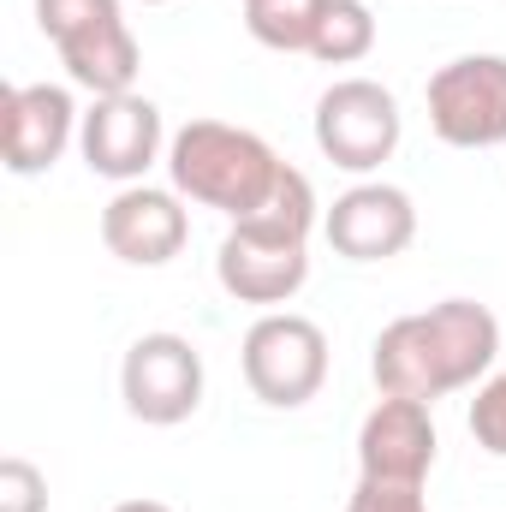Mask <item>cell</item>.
<instances>
[{
    "mask_svg": "<svg viewBox=\"0 0 506 512\" xmlns=\"http://www.w3.org/2000/svg\"><path fill=\"white\" fill-rule=\"evenodd\" d=\"M501 358V322L477 298H441L417 316L387 322L370 346V376L393 399H447L477 387Z\"/></svg>",
    "mask_w": 506,
    "mask_h": 512,
    "instance_id": "cell-1",
    "label": "cell"
},
{
    "mask_svg": "<svg viewBox=\"0 0 506 512\" xmlns=\"http://www.w3.org/2000/svg\"><path fill=\"white\" fill-rule=\"evenodd\" d=\"M280 155L245 126H227V120H191V126L173 131L167 143V179L185 203L197 209H215L227 221H245L256 203L274 191L280 179Z\"/></svg>",
    "mask_w": 506,
    "mask_h": 512,
    "instance_id": "cell-2",
    "label": "cell"
},
{
    "mask_svg": "<svg viewBox=\"0 0 506 512\" xmlns=\"http://www.w3.org/2000/svg\"><path fill=\"white\" fill-rule=\"evenodd\" d=\"M239 364H245V387H251L262 405L298 411V405H310L322 393V382H328V334L310 316L268 310V316L251 322V334L239 346Z\"/></svg>",
    "mask_w": 506,
    "mask_h": 512,
    "instance_id": "cell-3",
    "label": "cell"
},
{
    "mask_svg": "<svg viewBox=\"0 0 506 512\" xmlns=\"http://www.w3.org/2000/svg\"><path fill=\"white\" fill-rule=\"evenodd\" d=\"M405 137V114L376 78H340L316 102V149L346 173H376Z\"/></svg>",
    "mask_w": 506,
    "mask_h": 512,
    "instance_id": "cell-4",
    "label": "cell"
},
{
    "mask_svg": "<svg viewBox=\"0 0 506 512\" xmlns=\"http://www.w3.org/2000/svg\"><path fill=\"white\" fill-rule=\"evenodd\" d=\"M429 131L447 149L506 143V54H459L429 78Z\"/></svg>",
    "mask_w": 506,
    "mask_h": 512,
    "instance_id": "cell-5",
    "label": "cell"
},
{
    "mask_svg": "<svg viewBox=\"0 0 506 512\" xmlns=\"http://www.w3.org/2000/svg\"><path fill=\"white\" fill-rule=\"evenodd\" d=\"M120 399L137 423L173 429L203 405V352L185 334H137L120 364Z\"/></svg>",
    "mask_w": 506,
    "mask_h": 512,
    "instance_id": "cell-6",
    "label": "cell"
},
{
    "mask_svg": "<svg viewBox=\"0 0 506 512\" xmlns=\"http://www.w3.org/2000/svg\"><path fill=\"white\" fill-rule=\"evenodd\" d=\"M78 126H84V114H78L72 90H60V84H6L0 90V161H6V173H18V179L48 173L72 149Z\"/></svg>",
    "mask_w": 506,
    "mask_h": 512,
    "instance_id": "cell-7",
    "label": "cell"
},
{
    "mask_svg": "<svg viewBox=\"0 0 506 512\" xmlns=\"http://www.w3.org/2000/svg\"><path fill=\"white\" fill-rule=\"evenodd\" d=\"M161 108L149 96H96V108L84 114L78 126V149H84V167L102 173V179H120V185H143V173L161 161Z\"/></svg>",
    "mask_w": 506,
    "mask_h": 512,
    "instance_id": "cell-8",
    "label": "cell"
},
{
    "mask_svg": "<svg viewBox=\"0 0 506 512\" xmlns=\"http://www.w3.org/2000/svg\"><path fill=\"white\" fill-rule=\"evenodd\" d=\"M322 233H328L334 256H346V262H393L417 239V209L399 185L364 179L334 197V209L322 215Z\"/></svg>",
    "mask_w": 506,
    "mask_h": 512,
    "instance_id": "cell-9",
    "label": "cell"
},
{
    "mask_svg": "<svg viewBox=\"0 0 506 512\" xmlns=\"http://www.w3.org/2000/svg\"><path fill=\"white\" fill-rule=\"evenodd\" d=\"M215 280L239 298V304H286L304 292L310 280V245L304 239H274L256 227H227L221 256H215Z\"/></svg>",
    "mask_w": 506,
    "mask_h": 512,
    "instance_id": "cell-10",
    "label": "cell"
},
{
    "mask_svg": "<svg viewBox=\"0 0 506 512\" xmlns=\"http://www.w3.org/2000/svg\"><path fill=\"white\" fill-rule=\"evenodd\" d=\"M191 239V215L179 191L161 185H126L108 209H102V245L131 262V268H161L185 251Z\"/></svg>",
    "mask_w": 506,
    "mask_h": 512,
    "instance_id": "cell-11",
    "label": "cell"
},
{
    "mask_svg": "<svg viewBox=\"0 0 506 512\" xmlns=\"http://www.w3.org/2000/svg\"><path fill=\"white\" fill-rule=\"evenodd\" d=\"M435 405L423 399H393L381 393V405L358 429V477H399V483H423L435 471Z\"/></svg>",
    "mask_w": 506,
    "mask_h": 512,
    "instance_id": "cell-12",
    "label": "cell"
},
{
    "mask_svg": "<svg viewBox=\"0 0 506 512\" xmlns=\"http://www.w3.org/2000/svg\"><path fill=\"white\" fill-rule=\"evenodd\" d=\"M60 66L90 96H126L131 84H137V72H143V48H137L126 18H114V24L78 36L72 48H60Z\"/></svg>",
    "mask_w": 506,
    "mask_h": 512,
    "instance_id": "cell-13",
    "label": "cell"
},
{
    "mask_svg": "<svg viewBox=\"0 0 506 512\" xmlns=\"http://www.w3.org/2000/svg\"><path fill=\"white\" fill-rule=\"evenodd\" d=\"M328 0H245V30L274 54H310Z\"/></svg>",
    "mask_w": 506,
    "mask_h": 512,
    "instance_id": "cell-14",
    "label": "cell"
},
{
    "mask_svg": "<svg viewBox=\"0 0 506 512\" xmlns=\"http://www.w3.org/2000/svg\"><path fill=\"white\" fill-rule=\"evenodd\" d=\"M370 48H376V12H370L364 0H328L310 54H316L322 66H358Z\"/></svg>",
    "mask_w": 506,
    "mask_h": 512,
    "instance_id": "cell-15",
    "label": "cell"
},
{
    "mask_svg": "<svg viewBox=\"0 0 506 512\" xmlns=\"http://www.w3.org/2000/svg\"><path fill=\"white\" fill-rule=\"evenodd\" d=\"M114 18H126L120 0H36V24H42V36L54 48H72L78 36H90V30H102Z\"/></svg>",
    "mask_w": 506,
    "mask_h": 512,
    "instance_id": "cell-16",
    "label": "cell"
},
{
    "mask_svg": "<svg viewBox=\"0 0 506 512\" xmlns=\"http://www.w3.org/2000/svg\"><path fill=\"white\" fill-rule=\"evenodd\" d=\"M471 435L489 459H506V370H495L489 382H477L471 399Z\"/></svg>",
    "mask_w": 506,
    "mask_h": 512,
    "instance_id": "cell-17",
    "label": "cell"
},
{
    "mask_svg": "<svg viewBox=\"0 0 506 512\" xmlns=\"http://www.w3.org/2000/svg\"><path fill=\"white\" fill-rule=\"evenodd\" d=\"M346 512H429L423 483H399V477H358Z\"/></svg>",
    "mask_w": 506,
    "mask_h": 512,
    "instance_id": "cell-18",
    "label": "cell"
},
{
    "mask_svg": "<svg viewBox=\"0 0 506 512\" xmlns=\"http://www.w3.org/2000/svg\"><path fill=\"white\" fill-rule=\"evenodd\" d=\"M0 512H48V477L30 459H0Z\"/></svg>",
    "mask_w": 506,
    "mask_h": 512,
    "instance_id": "cell-19",
    "label": "cell"
},
{
    "mask_svg": "<svg viewBox=\"0 0 506 512\" xmlns=\"http://www.w3.org/2000/svg\"><path fill=\"white\" fill-rule=\"evenodd\" d=\"M114 512H173V507L167 501H120Z\"/></svg>",
    "mask_w": 506,
    "mask_h": 512,
    "instance_id": "cell-20",
    "label": "cell"
},
{
    "mask_svg": "<svg viewBox=\"0 0 506 512\" xmlns=\"http://www.w3.org/2000/svg\"><path fill=\"white\" fill-rule=\"evenodd\" d=\"M143 6H167V0H143Z\"/></svg>",
    "mask_w": 506,
    "mask_h": 512,
    "instance_id": "cell-21",
    "label": "cell"
}]
</instances>
